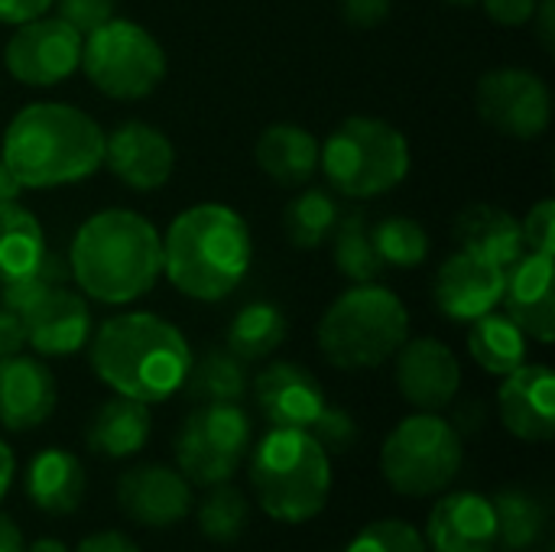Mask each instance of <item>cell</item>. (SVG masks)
I'll return each instance as SVG.
<instances>
[{"label":"cell","instance_id":"obj_1","mask_svg":"<svg viewBox=\"0 0 555 552\" xmlns=\"http://www.w3.org/2000/svg\"><path fill=\"white\" fill-rule=\"evenodd\" d=\"M65 260L85 296L127 306L163 277V238L140 211L104 208L75 231Z\"/></svg>","mask_w":555,"mask_h":552},{"label":"cell","instance_id":"obj_2","mask_svg":"<svg viewBox=\"0 0 555 552\" xmlns=\"http://www.w3.org/2000/svg\"><path fill=\"white\" fill-rule=\"evenodd\" d=\"M0 156L20 189H59L104 166V130L75 104H26L3 130Z\"/></svg>","mask_w":555,"mask_h":552},{"label":"cell","instance_id":"obj_3","mask_svg":"<svg viewBox=\"0 0 555 552\" xmlns=\"http://www.w3.org/2000/svg\"><path fill=\"white\" fill-rule=\"evenodd\" d=\"M192 364L185 335L156 312L111 316L91 338V368L104 387L140 403L182 390Z\"/></svg>","mask_w":555,"mask_h":552},{"label":"cell","instance_id":"obj_4","mask_svg":"<svg viewBox=\"0 0 555 552\" xmlns=\"http://www.w3.org/2000/svg\"><path fill=\"white\" fill-rule=\"evenodd\" d=\"M254 241L247 221L221 202L179 211L163 238V273L189 299L218 303L250 270Z\"/></svg>","mask_w":555,"mask_h":552},{"label":"cell","instance_id":"obj_5","mask_svg":"<svg viewBox=\"0 0 555 552\" xmlns=\"http://www.w3.org/2000/svg\"><path fill=\"white\" fill-rule=\"evenodd\" d=\"M410 338V312L380 283H354L322 316L315 342L338 371H371L387 364Z\"/></svg>","mask_w":555,"mask_h":552},{"label":"cell","instance_id":"obj_6","mask_svg":"<svg viewBox=\"0 0 555 552\" xmlns=\"http://www.w3.org/2000/svg\"><path fill=\"white\" fill-rule=\"evenodd\" d=\"M250 488L273 521L306 524L325 511L332 495L328 452L306 429H273L254 449Z\"/></svg>","mask_w":555,"mask_h":552},{"label":"cell","instance_id":"obj_7","mask_svg":"<svg viewBox=\"0 0 555 552\" xmlns=\"http://www.w3.org/2000/svg\"><path fill=\"white\" fill-rule=\"evenodd\" d=\"M319 166L332 189L348 198H377L393 192L410 172L406 137L367 114L341 120L319 146Z\"/></svg>","mask_w":555,"mask_h":552},{"label":"cell","instance_id":"obj_8","mask_svg":"<svg viewBox=\"0 0 555 552\" xmlns=\"http://www.w3.org/2000/svg\"><path fill=\"white\" fill-rule=\"evenodd\" d=\"M465 462V439L439 413L406 416L380 449V472L403 498H433L449 491Z\"/></svg>","mask_w":555,"mask_h":552},{"label":"cell","instance_id":"obj_9","mask_svg":"<svg viewBox=\"0 0 555 552\" xmlns=\"http://www.w3.org/2000/svg\"><path fill=\"white\" fill-rule=\"evenodd\" d=\"M78 68H85L101 94L114 101H140L166 78V52L146 26L111 16L85 36Z\"/></svg>","mask_w":555,"mask_h":552},{"label":"cell","instance_id":"obj_10","mask_svg":"<svg viewBox=\"0 0 555 552\" xmlns=\"http://www.w3.org/2000/svg\"><path fill=\"white\" fill-rule=\"evenodd\" d=\"M250 449V420L237 403H198L179 426L176 462L189 485L231 482Z\"/></svg>","mask_w":555,"mask_h":552},{"label":"cell","instance_id":"obj_11","mask_svg":"<svg viewBox=\"0 0 555 552\" xmlns=\"http://www.w3.org/2000/svg\"><path fill=\"white\" fill-rule=\"evenodd\" d=\"M478 114L511 140H540L553 124L550 85L530 68H491L475 88Z\"/></svg>","mask_w":555,"mask_h":552},{"label":"cell","instance_id":"obj_12","mask_svg":"<svg viewBox=\"0 0 555 552\" xmlns=\"http://www.w3.org/2000/svg\"><path fill=\"white\" fill-rule=\"evenodd\" d=\"M85 36L59 16H36L13 29L3 49L7 72L29 88H52L81 65Z\"/></svg>","mask_w":555,"mask_h":552},{"label":"cell","instance_id":"obj_13","mask_svg":"<svg viewBox=\"0 0 555 552\" xmlns=\"http://www.w3.org/2000/svg\"><path fill=\"white\" fill-rule=\"evenodd\" d=\"M393 361V381L406 403L423 413H439L455 403L462 368L449 345L439 338H406Z\"/></svg>","mask_w":555,"mask_h":552},{"label":"cell","instance_id":"obj_14","mask_svg":"<svg viewBox=\"0 0 555 552\" xmlns=\"http://www.w3.org/2000/svg\"><path fill=\"white\" fill-rule=\"evenodd\" d=\"M104 166L127 189L156 192L176 169V146L159 127L146 120H124L104 133Z\"/></svg>","mask_w":555,"mask_h":552},{"label":"cell","instance_id":"obj_15","mask_svg":"<svg viewBox=\"0 0 555 552\" xmlns=\"http://www.w3.org/2000/svg\"><path fill=\"white\" fill-rule=\"evenodd\" d=\"M504 280L507 270L481 254L459 251L446 257V264L436 273L433 296L446 319L452 322H475L485 312L498 309L504 299Z\"/></svg>","mask_w":555,"mask_h":552},{"label":"cell","instance_id":"obj_16","mask_svg":"<svg viewBox=\"0 0 555 552\" xmlns=\"http://www.w3.org/2000/svg\"><path fill=\"white\" fill-rule=\"evenodd\" d=\"M254 400L273 429H309L325 410L319 377L293 361H273L254 381Z\"/></svg>","mask_w":555,"mask_h":552},{"label":"cell","instance_id":"obj_17","mask_svg":"<svg viewBox=\"0 0 555 552\" xmlns=\"http://www.w3.org/2000/svg\"><path fill=\"white\" fill-rule=\"evenodd\" d=\"M120 511L140 527H172L192 511V485L166 465H137L117 482Z\"/></svg>","mask_w":555,"mask_h":552},{"label":"cell","instance_id":"obj_18","mask_svg":"<svg viewBox=\"0 0 555 552\" xmlns=\"http://www.w3.org/2000/svg\"><path fill=\"white\" fill-rule=\"evenodd\" d=\"M498 410L511 436L550 442L555 436V377L546 364H520L498 390Z\"/></svg>","mask_w":555,"mask_h":552},{"label":"cell","instance_id":"obj_19","mask_svg":"<svg viewBox=\"0 0 555 552\" xmlns=\"http://www.w3.org/2000/svg\"><path fill=\"white\" fill-rule=\"evenodd\" d=\"M504 312L524 329L527 338L540 345L555 342V293L553 257L524 251V257L507 267L504 280Z\"/></svg>","mask_w":555,"mask_h":552},{"label":"cell","instance_id":"obj_20","mask_svg":"<svg viewBox=\"0 0 555 552\" xmlns=\"http://www.w3.org/2000/svg\"><path fill=\"white\" fill-rule=\"evenodd\" d=\"M59 403L52 371L29 355L0 358V426L10 433H29L42 426Z\"/></svg>","mask_w":555,"mask_h":552},{"label":"cell","instance_id":"obj_21","mask_svg":"<svg viewBox=\"0 0 555 552\" xmlns=\"http://www.w3.org/2000/svg\"><path fill=\"white\" fill-rule=\"evenodd\" d=\"M26 345H33L46 358H65L88 345L91 338V309L85 296L68 286H59L26 306L23 312Z\"/></svg>","mask_w":555,"mask_h":552},{"label":"cell","instance_id":"obj_22","mask_svg":"<svg viewBox=\"0 0 555 552\" xmlns=\"http://www.w3.org/2000/svg\"><path fill=\"white\" fill-rule=\"evenodd\" d=\"M429 552H494L498 521L491 498L475 491H452L433 511L426 524Z\"/></svg>","mask_w":555,"mask_h":552},{"label":"cell","instance_id":"obj_23","mask_svg":"<svg viewBox=\"0 0 555 552\" xmlns=\"http://www.w3.org/2000/svg\"><path fill=\"white\" fill-rule=\"evenodd\" d=\"M88 488V475L78 455L65 449H42L26 468V498L49 517H68L78 511Z\"/></svg>","mask_w":555,"mask_h":552},{"label":"cell","instance_id":"obj_24","mask_svg":"<svg viewBox=\"0 0 555 552\" xmlns=\"http://www.w3.org/2000/svg\"><path fill=\"white\" fill-rule=\"evenodd\" d=\"M153 433L150 403L130 397H111L94 410L85 426V446L101 459H130L137 455Z\"/></svg>","mask_w":555,"mask_h":552},{"label":"cell","instance_id":"obj_25","mask_svg":"<svg viewBox=\"0 0 555 552\" xmlns=\"http://www.w3.org/2000/svg\"><path fill=\"white\" fill-rule=\"evenodd\" d=\"M452 234H455L462 251L481 254V257L501 264L504 270L514 267L527 251L524 234H520V221L507 208L488 205V202H478V205H468L465 211H459Z\"/></svg>","mask_w":555,"mask_h":552},{"label":"cell","instance_id":"obj_26","mask_svg":"<svg viewBox=\"0 0 555 552\" xmlns=\"http://www.w3.org/2000/svg\"><path fill=\"white\" fill-rule=\"evenodd\" d=\"M254 159L263 176L296 189L319 172V140L299 124H270L254 146Z\"/></svg>","mask_w":555,"mask_h":552},{"label":"cell","instance_id":"obj_27","mask_svg":"<svg viewBox=\"0 0 555 552\" xmlns=\"http://www.w3.org/2000/svg\"><path fill=\"white\" fill-rule=\"evenodd\" d=\"M468 355L488 374L507 377L520 364H527V335L524 329L501 309L485 312L481 319L468 322Z\"/></svg>","mask_w":555,"mask_h":552},{"label":"cell","instance_id":"obj_28","mask_svg":"<svg viewBox=\"0 0 555 552\" xmlns=\"http://www.w3.org/2000/svg\"><path fill=\"white\" fill-rule=\"evenodd\" d=\"M42 224L16 198L0 202V283L29 273L46 254Z\"/></svg>","mask_w":555,"mask_h":552},{"label":"cell","instance_id":"obj_29","mask_svg":"<svg viewBox=\"0 0 555 552\" xmlns=\"http://www.w3.org/2000/svg\"><path fill=\"white\" fill-rule=\"evenodd\" d=\"M286 316L276 303L254 299L247 303L228 325V351L234 358L247 361H263L270 358L283 342H286Z\"/></svg>","mask_w":555,"mask_h":552},{"label":"cell","instance_id":"obj_30","mask_svg":"<svg viewBox=\"0 0 555 552\" xmlns=\"http://www.w3.org/2000/svg\"><path fill=\"white\" fill-rule=\"evenodd\" d=\"M332 257L335 270L351 283H377L387 270L377 257V247L371 241V221L364 208H354L348 215H338V224L332 231Z\"/></svg>","mask_w":555,"mask_h":552},{"label":"cell","instance_id":"obj_31","mask_svg":"<svg viewBox=\"0 0 555 552\" xmlns=\"http://www.w3.org/2000/svg\"><path fill=\"white\" fill-rule=\"evenodd\" d=\"M247 368L241 358H234L231 351H205L198 361L189 364L185 384L182 390L195 400V403H237L247 394Z\"/></svg>","mask_w":555,"mask_h":552},{"label":"cell","instance_id":"obj_32","mask_svg":"<svg viewBox=\"0 0 555 552\" xmlns=\"http://www.w3.org/2000/svg\"><path fill=\"white\" fill-rule=\"evenodd\" d=\"M491 508L498 521V547L507 552L530 550L546 534V508L530 491L504 488L491 498Z\"/></svg>","mask_w":555,"mask_h":552},{"label":"cell","instance_id":"obj_33","mask_svg":"<svg viewBox=\"0 0 555 552\" xmlns=\"http://www.w3.org/2000/svg\"><path fill=\"white\" fill-rule=\"evenodd\" d=\"M338 215L341 211L325 189H302L296 198H289V205L283 211L286 241L299 251H315L332 238Z\"/></svg>","mask_w":555,"mask_h":552},{"label":"cell","instance_id":"obj_34","mask_svg":"<svg viewBox=\"0 0 555 552\" xmlns=\"http://www.w3.org/2000/svg\"><path fill=\"white\" fill-rule=\"evenodd\" d=\"M371 241L377 247V257L384 267L416 270L429 257V234L416 218L390 215L371 224Z\"/></svg>","mask_w":555,"mask_h":552},{"label":"cell","instance_id":"obj_35","mask_svg":"<svg viewBox=\"0 0 555 552\" xmlns=\"http://www.w3.org/2000/svg\"><path fill=\"white\" fill-rule=\"evenodd\" d=\"M247 521H250V501L244 498V491H237L228 482L208 488V498L198 508V527L205 540L221 547L237 543L241 534L247 530Z\"/></svg>","mask_w":555,"mask_h":552},{"label":"cell","instance_id":"obj_36","mask_svg":"<svg viewBox=\"0 0 555 552\" xmlns=\"http://www.w3.org/2000/svg\"><path fill=\"white\" fill-rule=\"evenodd\" d=\"M68 280H72L68 260L59 257V254H52V251H46L42 260H39L29 273H23V277L10 280V283H0V306H7V309H13V312H23L26 306H33V303L42 299L46 293L65 286Z\"/></svg>","mask_w":555,"mask_h":552},{"label":"cell","instance_id":"obj_37","mask_svg":"<svg viewBox=\"0 0 555 552\" xmlns=\"http://www.w3.org/2000/svg\"><path fill=\"white\" fill-rule=\"evenodd\" d=\"M345 552H426V540L403 521H377L364 527Z\"/></svg>","mask_w":555,"mask_h":552},{"label":"cell","instance_id":"obj_38","mask_svg":"<svg viewBox=\"0 0 555 552\" xmlns=\"http://www.w3.org/2000/svg\"><path fill=\"white\" fill-rule=\"evenodd\" d=\"M306 433H312V439L325 452H348V449H354V442L361 436L354 416L341 407H332V403H325V410L319 413V420Z\"/></svg>","mask_w":555,"mask_h":552},{"label":"cell","instance_id":"obj_39","mask_svg":"<svg viewBox=\"0 0 555 552\" xmlns=\"http://www.w3.org/2000/svg\"><path fill=\"white\" fill-rule=\"evenodd\" d=\"M520 234H524V247L533 254H555V202L543 198L537 202L527 218L520 221Z\"/></svg>","mask_w":555,"mask_h":552},{"label":"cell","instance_id":"obj_40","mask_svg":"<svg viewBox=\"0 0 555 552\" xmlns=\"http://www.w3.org/2000/svg\"><path fill=\"white\" fill-rule=\"evenodd\" d=\"M55 16L65 20L81 36L94 33L114 16V0H55Z\"/></svg>","mask_w":555,"mask_h":552},{"label":"cell","instance_id":"obj_41","mask_svg":"<svg viewBox=\"0 0 555 552\" xmlns=\"http://www.w3.org/2000/svg\"><path fill=\"white\" fill-rule=\"evenodd\" d=\"M393 0H338V13L345 23L358 29H374L390 16Z\"/></svg>","mask_w":555,"mask_h":552},{"label":"cell","instance_id":"obj_42","mask_svg":"<svg viewBox=\"0 0 555 552\" xmlns=\"http://www.w3.org/2000/svg\"><path fill=\"white\" fill-rule=\"evenodd\" d=\"M540 0H485V10L501 26H527L537 13Z\"/></svg>","mask_w":555,"mask_h":552},{"label":"cell","instance_id":"obj_43","mask_svg":"<svg viewBox=\"0 0 555 552\" xmlns=\"http://www.w3.org/2000/svg\"><path fill=\"white\" fill-rule=\"evenodd\" d=\"M452 429L462 436V439H468V436H478V433H485V426H488V407L481 403V400H465V403H459L455 410H452Z\"/></svg>","mask_w":555,"mask_h":552},{"label":"cell","instance_id":"obj_44","mask_svg":"<svg viewBox=\"0 0 555 552\" xmlns=\"http://www.w3.org/2000/svg\"><path fill=\"white\" fill-rule=\"evenodd\" d=\"M26 348V329H23V316L0 306V358L20 355Z\"/></svg>","mask_w":555,"mask_h":552},{"label":"cell","instance_id":"obj_45","mask_svg":"<svg viewBox=\"0 0 555 552\" xmlns=\"http://www.w3.org/2000/svg\"><path fill=\"white\" fill-rule=\"evenodd\" d=\"M55 0H0V23L20 26L26 20H36L52 10Z\"/></svg>","mask_w":555,"mask_h":552},{"label":"cell","instance_id":"obj_46","mask_svg":"<svg viewBox=\"0 0 555 552\" xmlns=\"http://www.w3.org/2000/svg\"><path fill=\"white\" fill-rule=\"evenodd\" d=\"M75 552H140V547L120 530H101V534L85 537Z\"/></svg>","mask_w":555,"mask_h":552},{"label":"cell","instance_id":"obj_47","mask_svg":"<svg viewBox=\"0 0 555 552\" xmlns=\"http://www.w3.org/2000/svg\"><path fill=\"white\" fill-rule=\"evenodd\" d=\"M553 3H555V0H540L537 13H533V20H530V23H537V26H540L537 33H540V42H543V49H546V52H553V49H555Z\"/></svg>","mask_w":555,"mask_h":552},{"label":"cell","instance_id":"obj_48","mask_svg":"<svg viewBox=\"0 0 555 552\" xmlns=\"http://www.w3.org/2000/svg\"><path fill=\"white\" fill-rule=\"evenodd\" d=\"M0 552H26L20 527L7 514H0Z\"/></svg>","mask_w":555,"mask_h":552},{"label":"cell","instance_id":"obj_49","mask_svg":"<svg viewBox=\"0 0 555 552\" xmlns=\"http://www.w3.org/2000/svg\"><path fill=\"white\" fill-rule=\"evenodd\" d=\"M13 472H16V462H13V449L0 439V498L10 491V482H13Z\"/></svg>","mask_w":555,"mask_h":552},{"label":"cell","instance_id":"obj_50","mask_svg":"<svg viewBox=\"0 0 555 552\" xmlns=\"http://www.w3.org/2000/svg\"><path fill=\"white\" fill-rule=\"evenodd\" d=\"M20 195V182L13 179V172L7 169V163H3V156H0V202H10V198H16Z\"/></svg>","mask_w":555,"mask_h":552},{"label":"cell","instance_id":"obj_51","mask_svg":"<svg viewBox=\"0 0 555 552\" xmlns=\"http://www.w3.org/2000/svg\"><path fill=\"white\" fill-rule=\"evenodd\" d=\"M26 552H68V547L62 540H36L33 547H26Z\"/></svg>","mask_w":555,"mask_h":552},{"label":"cell","instance_id":"obj_52","mask_svg":"<svg viewBox=\"0 0 555 552\" xmlns=\"http://www.w3.org/2000/svg\"><path fill=\"white\" fill-rule=\"evenodd\" d=\"M446 3H455V7H472V3H478V0H446Z\"/></svg>","mask_w":555,"mask_h":552}]
</instances>
